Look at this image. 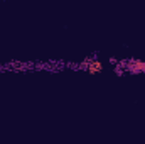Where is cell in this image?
<instances>
[{"label": "cell", "instance_id": "cell-1", "mask_svg": "<svg viewBox=\"0 0 145 144\" xmlns=\"http://www.w3.org/2000/svg\"><path fill=\"white\" fill-rule=\"evenodd\" d=\"M118 65L125 70V73H132V75L145 73V61H138V59H123V61H118Z\"/></svg>", "mask_w": 145, "mask_h": 144}, {"label": "cell", "instance_id": "cell-2", "mask_svg": "<svg viewBox=\"0 0 145 144\" xmlns=\"http://www.w3.org/2000/svg\"><path fill=\"white\" fill-rule=\"evenodd\" d=\"M113 71H115V75H118V76H123V75H125V70H123L120 65H116V66L113 68Z\"/></svg>", "mask_w": 145, "mask_h": 144}, {"label": "cell", "instance_id": "cell-3", "mask_svg": "<svg viewBox=\"0 0 145 144\" xmlns=\"http://www.w3.org/2000/svg\"><path fill=\"white\" fill-rule=\"evenodd\" d=\"M110 65L116 66V65H118V59H116V58H110Z\"/></svg>", "mask_w": 145, "mask_h": 144}]
</instances>
